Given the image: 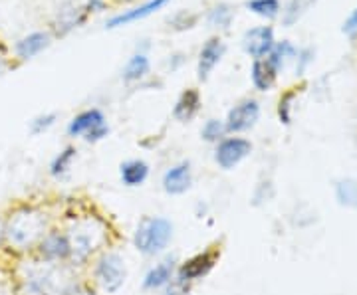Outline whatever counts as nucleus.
<instances>
[{
    "label": "nucleus",
    "instance_id": "b1692460",
    "mask_svg": "<svg viewBox=\"0 0 357 295\" xmlns=\"http://www.w3.org/2000/svg\"><path fill=\"white\" fill-rule=\"evenodd\" d=\"M296 56H298V50L294 48L288 40H284V42H276V44H274V48H272V51L266 56V60L280 72L282 67L286 65V62L296 58Z\"/></svg>",
    "mask_w": 357,
    "mask_h": 295
},
{
    "label": "nucleus",
    "instance_id": "1a4fd4ad",
    "mask_svg": "<svg viewBox=\"0 0 357 295\" xmlns=\"http://www.w3.org/2000/svg\"><path fill=\"white\" fill-rule=\"evenodd\" d=\"M252 143L241 135H227L222 141L215 145L213 159L218 168L222 170H234L243 161H246L252 154Z\"/></svg>",
    "mask_w": 357,
    "mask_h": 295
},
{
    "label": "nucleus",
    "instance_id": "aec40b11",
    "mask_svg": "<svg viewBox=\"0 0 357 295\" xmlns=\"http://www.w3.org/2000/svg\"><path fill=\"white\" fill-rule=\"evenodd\" d=\"M77 159V149L74 145H68L64 147L60 153L56 154L50 161V167H48V173H50L52 179L60 180L64 179L66 175H70V170L74 167Z\"/></svg>",
    "mask_w": 357,
    "mask_h": 295
},
{
    "label": "nucleus",
    "instance_id": "f257e3e1",
    "mask_svg": "<svg viewBox=\"0 0 357 295\" xmlns=\"http://www.w3.org/2000/svg\"><path fill=\"white\" fill-rule=\"evenodd\" d=\"M58 224L68 234L72 248L70 266H74L76 270L88 268L93 257L114 244L112 224L105 216L88 206H79V208L74 206L72 210H66L64 218Z\"/></svg>",
    "mask_w": 357,
    "mask_h": 295
},
{
    "label": "nucleus",
    "instance_id": "72a5a7b5",
    "mask_svg": "<svg viewBox=\"0 0 357 295\" xmlns=\"http://www.w3.org/2000/svg\"><path fill=\"white\" fill-rule=\"evenodd\" d=\"M103 6H105V2L103 0H88V4L84 6L86 8V13H100L103 10Z\"/></svg>",
    "mask_w": 357,
    "mask_h": 295
},
{
    "label": "nucleus",
    "instance_id": "f03ea898",
    "mask_svg": "<svg viewBox=\"0 0 357 295\" xmlns=\"http://www.w3.org/2000/svg\"><path fill=\"white\" fill-rule=\"evenodd\" d=\"M56 224L52 212L40 202H18L4 214V254L32 256L42 236Z\"/></svg>",
    "mask_w": 357,
    "mask_h": 295
},
{
    "label": "nucleus",
    "instance_id": "6e6552de",
    "mask_svg": "<svg viewBox=\"0 0 357 295\" xmlns=\"http://www.w3.org/2000/svg\"><path fill=\"white\" fill-rule=\"evenodd\" d=\"M220 260V250L217 246L204 248L201 252L192 254L187 260H183L177 266V278L183 282L195 285L197 282L204 280L211 271L215 270V266Z\"/></svg>",
    "mask_w": 357,
    "mask_h": 295
},
{
    "label": "nucleus",
    "instance_id": "0eeeda50",
    "mask_svg": "<svg viewBox=\"0 0 357 295\" xmlns=\"http://www.w3.org/2000/svg\"><path fill=\"white\" fill-rule=\"evenodd\" d=\"M32 256L38 257L42 262H50V264H70V260H72L70 240L58 222L42 236Z\"/></svg>",
    "mask_w": 357,
    "mask_h": 295
},
{
    "label": "nucleus",
    "instance_id": "2f4dec72",
    "mask_svg": "<svg viewBox=\"0 0 357 295\" xmlns=\"http://www.w3.org/2000/svg\"><path fill=\"white\" fill-rule=\"evenodd\" d=\"M272 194H274L272 184H270V182H260V184H256L255 193H252V202H255L256 206L262 205V202H268V200L272 198Z\"/></svg>",
    "mask_w": 357,
    "mask_h": 295
},
{
    "label": "nucleus",
    "instance_id": "f3484780",
    "mask_svg": "<svg viewBox=\"0 0 357 295\" xmlns=\"http://www.w3.org/2000/svg\"><path fill=\"white\" fill-rule=\"evenodd\" d=\"M50 34L48 32H30L20 40L14 42V54L18 60H32L36 58L40 51H44L50 46Z\"/></svg>",
    "mask_w": 357,
    "mask_h": 295
},
{
    "label": "nucleus",
    "instance_id": "7ed1b4c3",
    "mask_svg": "<svg viewBox=\"0 0 357 295\" xmlns=\"http://www.w3.org/2000/svg\"><path fill=\"white\" fill-rule=\"evenodd\" d=\"M13 278L16 295H66L79 278V270L70 264H50L26 256L14 260Z\"/></svg>",
    "mask_w": 357,
    "mask_h": 295
},
{
    "label": "nucleus",
    "instance_id": "9d476101",
    "mask_svg": "<svg viewBox=\"0 0 357 295\" xmlns=\"http://www.w3.org/2000/svg\"><path fill=\"white\" fill-rule=\"evenodd\" d=\"M260 119V103L255 97H246L229 109L225 121V127L229 135H243L255 127Z\"/></svg>",
    "mask_w": 357,
    "mask_h": 295
},
{
    "label": "nucleus",
    "instance_id": "ddd939ff",
    "mask_svg": "<svg viewBox=\"0 0 357 295\" xmlns=\"http://www.w3.org/2000/svg\"><path fill=\"white\" fill-rule=\"evenodd\" d=\"M274 44H276V38H274L272 26H256V28L246 30L243 36L244 51L255 60L266 58L274 48Z\"/></svg>",
    "mask_w": 357,
    "mask_h": 295
},
{
    "label": "nucleus",
    "instance_id": "20e7f679",
    "mask_svg": "<svg viewBox=\"0 0 357 295\" xmlns=\"http://www.w3.org/2000/svg\"><path fill=\"white\" fill-rule=\"evenodd\" d=\"M128 278L126 256L115 248H107L89 262L86 280L102 295H117L126 287Z\"/></svg>",
    "mask_w": 357,
    "mask_h": 295
},
{
    "label": "nucleus",
    "instance_id": "473e14b6",
    "mask_svg": "<svg viewBox=\"0 0 357 295\" xmlns=\"http://www.w3.org/2000/svg\"><path fill=\"white\" fill-rule=\"evenodd\" d=\"M342 30H344V34L351 36V38L357 36V8L347 16V20L344 22V28H342Z\"/></svg>",
    "mask_w": 357,
    "mask_h": 295
},
{
    "label": "nucleus",
    "instance_id": "c85d7f7f",
    "mask_svg": "<svg viewBox=\"0 0 357 295\" xmlns=\"http://www.w3.org/2000/svg\"><path fill=\"white\" fill-rule=\"evenodd\" d=\"M294 97H296V91H288V93L282 95L280 103H278V117H280V121L284 125H290V121H292Z\"/></svg>",
    "mask_w": 357,
    "mask_h": 295
},
{
    "label": "nucleus",
    "instance_id": "dca6fc26",
    "mask_svg": "<svg viewBox=\"0 0 357 295\" xmlns=\"http://www.w3.org/2000/svg\"><path fill=\"white\" fill-rule=\"evenodd\" d=\"M151 175V167L143 159H129L119 165V180L128 189H137L143 186Z\"/></svg>",
    "mask_w": 357,
    "mask_h": 295
},
{
    "label": "nucleus",
    "instance_id": "cd10ccee",
    "mask_svg": "<svg viewBox=\"0 0 357 295\" xmlns=\"http://www.w3.org/2000/svg\"><path fill=\"white\" fill-rule=\"evenodd\" d=\"M56 119H58L56 113H40L30 121V133L32 135H42V133L50 131L56 125Z\"/></svg>",
    "mask_w": 357,
    "mask_h": 295
},
{
    "label": "nucleus",
    "instance_id": "6ab92c4d",
    "mask_svg": "<svg viewBox=\"0 0 357 295\" xmlns=\"http://www.w3.org/2000/svg\"><path fill=\"white\" fill-rule=\"evenodd\" d=\"M250 79H252L255 90L270 91L274 86H276L278 70L270 64L266 58H262V60H255V62H252V70H250Z\"/></svg>",
    "mask_w": 357,
    "mask_h": 295
},
{
    "label": "nucleus",
    "instance_id": "c756f323",
    "mask_svg": "<svg viewBox=\"0 0 357 295\" xmlns=\"http://www.w3.org/2000/svg\"><path fill=\"white\" fill-rule=\"evenodd\" d=\"M192 292V285L191 283L183 282V280H178L177 276H175V280L165 285L159 294L161 295H191Z\"/></svg>",
    "mask_w": 357,
    "mask_h": 295
},
{
    "label": "nucleus",
    "instance_id": "c9c22d12",
    "mask_svg": "<svg viewBox=\"0 0 357 295\" xmlns=\"http://www.w3.org/2000/svg\"><path fill=\"white\" fill-rule=\"evenodd\" d=\"M4 72V60H2V56H0V74Z\"/></svg>",
    "mask_w": 357,
    "mask_h": 295
},
{
    "label": "nucleus",
    "instance_id": "412c9836",
    "mask_svg": "<svg viewBox=\"0 0 357 295\" xmlns=\"http://www.w3.org/2000/svg\"><path fill=\"white\" fill-rule=\"evenodd\" d=\"M149 70H151V62H149V58H147V54H133L131 58L128 60V64L123 67V81L126 83H135V81H141L143 77L149 74Z\"/></svg>",
    "mask_w": 357,
    "mask_h": 295
},
{
    "label": "nucleus",
    "instance_id": "4be33fe9",
    "mask_svg": "<svg viewBox=\"0 0 357 295\" xmlns=\"http://www.w3.org/2000/svg\"><path fill=\"white\" fill-rule=\"evenodd\" d=\"M86 8L84 6H72V8H62L58 16H56V30H58V34H66V32H70V30H74L77 24H82L84 20H86Z\"/></svg>",
    "mask_w": 357,
    "mask_h": 295
},
{
    "label": "nucleus",
    "instance_id": "393cba45",
    "mask_svg": "<svg viewBox=\"0 0 357 295\" xmlns=\"http://www.w3.org/2000/svg\"><path fill=\"white\" fill-rule=\"evenodd\" d=\"M227 127H225V121L222 119H206L201 127V137L204 143H211V145H217L218 141H222L227 137Z\"/></svg>",
    "mask_w": 357,
    "mask_h": 295
},
{
    "label": "nucleus",
    "instance_id": "423d86ee",
    "mask_svg": "<svg viewBox=\"0 0 357 295\" xmlns=\"http://www.w3.org/2000/svg\"><path fill=\"white\" fill-rule=\"evenodd\" d=\"M68 137L72 139H84L86 143H100L109 135V125L105 121L102 109L91 107L79 111L76 117H72V121L66 127Z\"/></svg>",
    "mask_w": 357,
    "mask_h": 295
},
{
    "label": "nucleus",
    "instance_id": "39448f33",
    "mask_svg": "<svg viewBox=\"0 0 357 295\" xmlns=\"http://www.w3.org/2000/svg\"><path fill=\"white\" fill-rule=\"evenodd\" d=\"M175 238V224L167 216H143L137 222L131 244L143 257H161Z\"/></svg>",
    "mask_w": 357,
    "mask_h": 295
},
{
    "label": "nucleus",
    "instance_id": "a878e982",
    "mask_svg": "<svg viewBox=\"0 0 357 295\" xmlns=\"http://www.w3.org/2000/svg\"><path fill=\"white\" fill-rule=\"evenodd\" d=\"M232 8H230L229 4H225V2H220L217 6H213L208 13H206V22L208 26H213V28H229L230 22H232Z\"/></svg>",
    "mask_w": 357,
    "mask_h": 295
},
{
    "label": "nucleus",
    "instance_id": "2eb2a0df",
    "mask_svg": "<svg viewBox=\"0 0 357 295\" xmlns=\"http://www.w3.org/2000/svg\"><path fill=\"white\" fill-rule=\"evenodd\" d=\"M171 0H147V2H143L139 6H135V8H129V10H123L121 14H115L112 16L109 20H107V28H119V26H128L131 22H137V20H143V18H147V16H151L157 10H161L163 6H167Z\"/></svg>",
    "mask_w": 357,
    "mask_h": 295
},
{
    "label": "nucleus",
    "instance_id": "f8f14e48",
    "mask_svg": "<svg viewBox=\"0 0 357 295\" xmlns=\"http://www.w3.org/2000/svg\"><path fill=\"white\" fill-rule=\"evenodd\" d=\"M177 266L178 262L175 257H161V260H157L153 266L149 268V270L145 271V276H143V280H141V287L145 289V292H161L165 285L175 280V276H177Z\"/></svg>",
    "mask_w": 357,
    "mask_h": 295
},
{
    "label": "nucleus",
    "instance_id": "4468645a",
    "mask_svg": "<svg viewBox=\"0 0 357 295\" xmlns=\"http://www.w3.org/2000/svg\"><path fill=\"white\" fill-rule=\"evenodd\" d=\"M225 51H227V46L220 38H211L204 42V46L199 51V62H197V76L201 81L211 77L215 67L220 64Z\"/></svg>",
    "mask_w": 357,
    "mask_h": 295
},
{
    "label": "nucleus",
    "instance_id": "7c9ffc66",
    "mask_svg": "<svg viewBox=\"0 0 357 295\" xmlns=\"http://www.w3.org/2000/svg\"><path fill=\"white\" fill-rule=\"evenodd\" d=\"M66 295H102V294H100V292H98V289H96V287H93L86 278H82V276H79L76 282L72 283V287L68 289V294Z\"/></svg>",
    "mask_w": 357,
    "mask_h": 295
},
{
    "label": "nucleus",
    "instance_id": "bb28decb",
    "mask_svg": "<svg viewBox=\"0 0 357 295\" xmlns=\"http://www.w3.org/2000/svg\"><path fill=\"white\" fill-rule=\"evenodd\" d=\"M246 8H248L250 13L262 16V18H268V20L276 18L282 10L280 0H248V2H246Z\"/></svg>",
    "mask_w": 357,
    "mask_h": 295
},
{
    "label": "nucleus",
    "instance_id": "a211bd4d",
    "mask_svg": "<svg viewBox=\"0 0 357 295\" xmlns=\"http://www.w3.org/2000/svg\"><path fill=\"white\" fill-rule=\"evenodd\" d=\"M201 105H203V97H201L199 90L189 88V90L183 91V93L178 95L177 102H175L173 117H175L177 121H181V123H189V121H192L195 117L199 115Z\"/></svg>",
    "mask_w": 357,
    "mask_h": 295
},
{
    "label": "nucleus",
    "instance_id": "5701e85b",
    "mask_svg": "<svg viewBox=\"0 0 357 295\" xmlns=\"http://www.w3.org/2000/svg\"><path fill=\"white\" fill-rule=\"evenodd\" d=\"M335 198L345 208L357 210V182L354 179H342L335 182Z\"/></svg>",
    "mask_w": 357,
    "mask_h": 295
},
{
    "label": "nucleus",
    "instance_id": "f704fd0d",
    "mask_svg": "<svg viewBox=\"0 0 357 295\" xmlns=\"http://www.w3.org/2000/svg\"><path fill=\"white\" fill-rule=\"evenodd\" d=\"M0 254H4V214H0Z\"/></svg>",
    "mask_w": 357,
    "mask_h": 295
},
{
    "label": "nucleus",
    "instance_id": "9b49d317",
    "mask_svg": "<svg viewBox=\"0 0 357 295\" xmlns=\"http://www.w3.org/2000/svg\"><path fill=\"white\" fill-rule=\"evenodd\" d=\"M192 165L189 161H178L167 168L161 177V189L169 196H183L191 191L192 186Z\"/></svg>",
    "mask_w": 357,
    "mask_h": 295
}]
</instances>
